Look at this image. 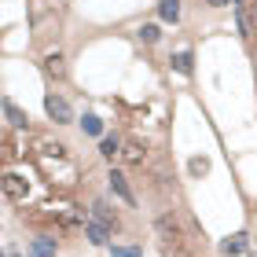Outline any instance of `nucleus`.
Returning <instances> with one entry per match:
<instances>
[{
    "instance_id": "f257e3e1",
    "label": "nucleus",
    "mask_w": 257,
    "mask_h": 257,
    "mask_svg": "<svg viewBox=\"0 0 257 257\" xmlns=\"http://www.w3.org/2000/svg\"><path fill=\"white\" fill-rule=\"evenodd\" d=\"M44 110H48V118L52 121H59V125H66V121H74V110H70V103L63 99V96H44Z\"/></svg>"
},
{
    "instance_id": "f03ea898",
    "label": "nucleus",
    "mask_w": 257,
    "mask_h": 257,
    "mask_svg": "<svg viewBox=\"0 0 257 257\" xmlns=\"http://www.w3.org/2000/svg\"><path fill=\"white\" fill-rule=\"evenodd\" d=\"M107 180H110V191L118 195V198H121L125 206H133V202H136V195H133V188H128V180L121 177L118 169H110V177H107Z\"/></svg>"
},
{
    "instance_id": "7ed1b4c3",
    "label": "nucleus",
    "mask_w": 257,
    "mask_h": 257,
    "mask_svg": "<svg viewBox=\"0 0 257 257\" xmlns=\"http://www.w3.org/2000/svg\"><path fill=\"white\" fill-rule=\"evenodd\" d=\"M4 195H8V198H15V202H26L30 188H26V180H22V177L8 173V177H4Z\"/></svg>"
},
{
    "instance_id": "20e7f679",
    "label": "nucleus",
    "mask_w": 257,
    "mask_h": 257,
    "mask_svg": "<svg viewBox=\"0 0 257 257\" xmlns=\"http://www.w3.org/2000/svg\"><path fill=\"white\" fill-rule=\"evenodd\" d=\"M246 242H250L246 231H235V235H228L224 242H220V253H224V257H235V253L246 250Z\"/></svg>"
},
{
    "instance_id": "39448f33",
    "label": "nucleus",
    "mask_w": 257,
    "mask_h": 257,
    "mask_svg": "<svg viewBox=\"0 0 257 257\" xmlns=\"http://www.w3.org/2000/svg\"><path fill=\"white\" fill-rule=\"evenodd\" d=\"M85 235L92 246H107V224H99V220H88L85 224Z\"/></svg>"
},
{
    "instance_id": "423d86ee",
    "label": "nucleus",
    "mask_w": 257,
    "mask_h": 257,
    "mask_svg": "<svg viewBox=\"0 0 257 257\" xmlns=\"http://www.w3.org/2000/svg\"><path fill=\"white\" fill-rule=\"evenodd\" d=\"M30 257H55V239H48V235L37 239V242L30 246Z\"/></svg>"
},
{
    "instance_id": "0eeeda50",
    "label": "nucleus",
    "mask_w": 257,
    "mask_h": 257,
    "mask_svg": "<svg viewBox=\"0 0 257 257\" xmlns=\"http://www.w3.org/2000/svg\"><path fill=\"white\" fill-rule=\"evenodd\" d=\"M158 15L166 22H180V0H162L158 4Z\"/></svg>"
},
{
    "instance_id": "6e6552de",
    "label": "nucleus",
    "mask_w": 257,
    "mask_h": 257,
    "mask_svg": "<svg viewBox=\"0 0 257 257\" xmlns=\"http://www.w3.org/2000/svg\"><path fill=\"white\" fill-rule=\"evenodd\" d=\"M4 114H8V121L15 125V128H26V121H30V118H26V114H22L11 99H4Z\"/></svg>"
},
{
    "instance_id": "1a4fd4ad",
    "label": "nucleus",
    "mask_w": 257,
    "mask_h": 257,
    "mask_svg": "<svg viewBox=\"0 0 257 257\" xmlns=\"http://www.w3.org/2000/svg\"><path fill=\"white\" fill-rule=\"evenodd\" d=\"M173 70H177V74H191V66H195V59H191V52H177L173 55Z\"/></svg>"
},
{
    "instance_id": "9d476101",
    "label": "nucleus",
    "mask_w": 257,
    "mask_h": 257,
    "mask_svg": "<svg viewBox=\"0 0 257 257\" xmlns=\"http://www.w3.org/2000/svg\"><path fill=\"white\" fill-rule=\"evenodd\" d=\"M92 209H96V220H99V224H107V228L114 224V228H118V217L110 213V206H107V202H96Z\"/></svg>"
},
{
    "instance_id": "9b49d317",
    "label": "nucleus",
    "mask_w": 257,
    "mask_h": 257,
    "mask_svg": "<svg viewBox=\"0 0 257 257\" xmlns=\"http://www.w3.org/2000/svg\"><path fill=\"white\" fill-rule=\"evenodd\" d=\"M44 70H48V74H55V77H63V74H66V66H63V55H59V52H52L48 59H44Z\"/></svg>"
},
{
    "instance_id": "f8f14e48",
    "label": "nucleus",
    "mask_w": 257,
    "mask_h": 257,
    "mask_svg": "<svg viewBox=\"0 0 257 257\" xmlns=\"http://www.w3.org/2000/svg\"><path fill=\"white\" fill-rule=\"evenodd\" d=\"M121 151V144H118V136H103V144H99V155L103 158H114Z\"/></svg>"
},
{
    "instance_id": "ddd939ff",
    "label": "nucleus",
    "mask_w": 257,
    "mask_h": 257,
    "mask_svg": "<svg viewBox=\"0 0 257 257\" xmlns=\"http://www.w3.org/2000/svg\"><path fill=\"white\" fill-rule=\"evenodd\" d=\"M81 128H85L88 136H99L103 133V121L96 118V114H85V118H81Z\"/></svg>"
},
{
    "instance_id": "4468645a",
    "label": "nucleus",
    "mask_w": 257,
    "mask_h": 257,
    "mask_svg": "<svg viewBox=\"0 0 257 257\" xmlns=\"http://www.w3.org/2000/svg\"><path fill=\"white\" fill-rule=\"evenodd\" d=\"M121 155H125L128 166H140V162H144V147H140V144H128V147L121 151Z\"/></svg>"
},
{
    "instance_id": "2eb2a0df",
    "label": "nucleus",
    "mask_w": 257,
    "mask_h": 257,
    "mask_svg": "<svg viewBox=\"0 0 257 257\" xmlns=\"http://www.w3.org/2000/svg\"><path fill=\"white\" fill-rule=\"evenodd\" d=\"M140 37H144L147 44H155V41L162 37V33H158V26H155V22H147V26H144V30H140Z\"/></svg>"
},
{
    "instance_id": "dca6fc26",
    "label": "nucleus",
    "mask_w": 257,
    "mask_h": 257,
    "mask_svg": "<svg viewBox=\"0 0 257 257\" xmlns=\"http://www.w3.org/2000/svg\"><path fill=\"white\" fill-rule=\"evenodd\" d=\"M110 253H114V257H144V250H140V246H114Z\"/></svg>"
},
{
    "instance_id": "f3484780",
    "label": "nucleus",
    "mask_w": 257,
    "mask_h": 257,
    "mask_svg": "<svg viewBox=\"0 0 257 257\" xmlns=\"http://www.w3.org/2000/svg\"><path fill=\"white\" fill-rule=\"evenodd\" d=\"M188 169L198 177V173H206V169H209V162H206V158H191V166H188Z\"/></svg>"
},
{
    "instance_id": "a211bd4d",
    "label": "nucleus",
    "mask_w": 257,
    "mask_h": 257,
    "mask_svg": "<svg viewBox=\"0 0 257 257\" xmlns=\"http://www.w3.org/2000/svg\"><path fill=\"white\" fill-rule=\"evenodd\" d=\"M158 228H162V231H177V220H173V217H162Z\"/></svg>"
},
{
    "instance_id": "6ab92c4d",
    "label": "nucleus",
    "mask_w": 257,
    "mask_h": 257,
    "mask_svg": "<svg viewBox=\"0 0 257 257\" xmlns=\"http://www.w3.org/2000/svg\"><path fill=\"white\" fill-rule=\"evenodd\" d=\"M209 4H213V8H224V4H231V0H209Z\"/></svg>"
},
{
    "instance_id": "aec40b11",
    "label": "nucleus",
    "mask_w": 257,
    "mask_h": 257,
    "mask_svg": "<svg viewBox=\"0 0 257 257\" xmlns=\"http://www.w3.org/2000/svg\"><path fill=\"white\" fill-rule=\"evenodd\" d=\"M253 26H257V4H253Z\"/></svg>"
},
{
    "instance_id": "412c9836",
    "label": "nucleus",
    "mask_w": 257,
    "mask_h": 257,
    "mask_svg": "<svg viewBox=\"0 0 257 257\" xmlns=\"http://www.w3.org/2000/svg\"><path fill=\"white\" fill-rule=\"evenodd\" d=\"M250 257H257V253H250Z\"/></svg>"
}]
</instances>
